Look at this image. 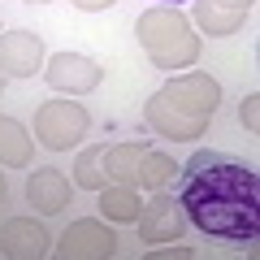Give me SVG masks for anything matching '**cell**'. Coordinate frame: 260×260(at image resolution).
<instances>
[{
	"label": "cell",
	"instance_id": "obj_16",
	"mask_svg": "<svg viewBox=\"0 0 260 260\" xmlns=\"http://www.w3.org/2000/svg\"><path fill=\"white\" fill-rule=\"evenodd\" d=\"M104 156H109L104 143L78 152V160H74V182L83 186V191H100V186H104V178H109V174H104Z\"/></svg>",
	"mask_w": 260,
	"mask_h": 260
},
{
	"label": "cell",
	"instance_id": "obj_1",
	"mask_svg": "<svg viewBox=\"0 0 260 260\" xmlns=\"http://www.w3.org/2000/svg\"><path fill=\"white\" fill-rule=\"evenodd\" d=\"M178 204L186 225L213 243L247 247L260 239V182L256 169L230 152L200 148L178 169Z\"/></svg>",
	"mask_w": 260,
	"mask_h": 260
},
{
	"label": "cell",
	"instance_id": "obj_20",
	"mask_svg": "<svg viewBox=\"0 0 260 260\" xmlns=\"http://www.w3.org/2000/svg\"><path fill=\"white\" fill-rule=\"evenodd\" d=\"M152 256H156V260H174V256H195V251L191 247H156Z\"/></svg>",
	"mask_w": 260,
	"mask_h": 260
},
{
	"label": "cell",
	"instance_id": "obj_15",
	"mask_svg": "<svg viewBox=\"0 0 260 260\" xmlns=\"http://www.w3.org/2000/svg\"><path fill=\"white\" fill-rule=\"evenodd\" d=\"M195 22L208 30V35H234V30L243 26V18L247 13H234V9H221V5H208V0H195L191 5Z\"/></svg>",
	"mask_w": 260,
	"mask_h": 260
},
{
	"label": "cell",
	"instance_id": "obj_2",
	"mask_svg": "<svg viewBox=\"0 0 260 260\" xmlns=\"http://www.w3.org/2000/svg\"><path fill=\"white\" fill-rule=\"evenodd\" d=\"M217 104H221L217 78L191 70V74L169 78V83L148 100L143 117H148V126L156 130L160 139H204Z\"/></svg>",
	"mask_w": 260,
	"mask_h": 260
},
{
	"label": "cell",
	"instance_id": "obj_3",
	"mask_svg": "<svg viewBox=\"0 0 260 260\" xmlns=\"http://www.w3.org/2000/svg\"><path fill=\"white\" fill-rule=\"evenodd\" d=\"M135 35L156 70H191L200 61V35H195L191 18H182L174 5H152L135 22Z\"/></svg>",
	"mask_w": 260,
	"mask_h": 260
},
{
	"label": "cell",
	"instance_id": "obj_21",
	"mask_svg": "<svg viewBox=\"0 0 260 260\" xmlns=\"http://www.w3.org/2000/svg\"><path fill=\"white\" fill-rule=\"evenodd\" d=\"M0 204H5V174H0Z\"/></svg>",
	"mask_w": 260,
	"mask_h": 260
},
{
	"label": "cell",
	"instance_id": "obj_13",
	"mask_svg": "<svg viewBox=\"0 0 260 260\" xmlns=\"http://www.w3.org/2000/svg\"><path fill=\"white\" fill-rule=\"evenodd\" d=\"M0 160L13 169H26L30 165V139H26V126L13 117H0Z\"/></svg>",
	"mask_w": 260,
	"mask_h": 260
},
{
	"label": "cell",
	"instance_id": "obj_12",
	"mask_svg": "<svg viewBox=\"0 0 260 260\" xmlns=\"http://www.w3.org/2000/svg\"><path fill=\"white\" fill-rule=\"evenodd\" d=\"M139 191L135 186H100V213L109 221H139Z\"/></svg>",
	"mask_w": 260,
	"mask_h": 260
},
{
	"label": "cell",
	"instance_id": "obj_22",
	"mask_svg": "<svg viewBox=\"0 0 260 260\" xmlns=\"http://www.w3.org/2000/svg\"><path fill=\"white\" fill-rule=\"evenodd\" d=\"M152 5H178V0H152Z\"/></svg>",
	"mask_w": 260,
	"mask_h": 260
},
{
	"label": "cell",
	"instance_id": "obj_9",
	"mask_svg": "<svg viewBox=\"0 0 260 260\" xmlns=\"http://www.w3.org/2000/svg\"><path fill=\"white\" fill-rule=\"evenodd\" d=\"M70 195H74V186H70V178H65L61 169H35V174L26 178V204L35 208V213H44V217L70 208Z\"/></svg>",
	"mask_w": 260,
	"mask_h": 260
},
{
	"label": "cell",
	"instance_id": "obj_19",
	"mask_svg": "<svg viewBox=\"0 0 260 260\" xmlns=\"http://www.w3.org/2000/svg\"><path fill=\"white\" fill-rule=\"evenodd\" d=\"M208 5H221V9H234V13H251L256 0H208Z\"/></svg>",
	"mask_w": 260,
	"mask_h": 260
},
{
	"label": "cell",
	"instance_id": "obj_4",
	"mask_svg": "<svg viewBox=\"0 0 260 260\" xmlns=\"http://www.w3.org/2000/svg\"><path fill=\"white\" fill-rule=\"evenodd\" d=\"M91 130V113L74 100H44L35 109V139L48 152H70Z\"/></svg>",
	"mask_w": 260,
	"mask_h": 260
},
{
	"label": "cell",
	"instance_id": "obj_10",
	"mask_svg": "<svg viewBox=\"0 0 260 260\" xmlns=\"http://www.w3.org/2000/svg\"><path fill=\"white\" fill-rule=\"evenodd\" d=\"M0 251L18 256V260H35L48 251V230L35 217H13V221L0 225Z\"/></svg>",
	"mask_w": 260,
	"mask_h": 260
},
{
	"label": "cell",
	"instance_id": "obj_6",
	"mask_svg": "<svg viewBox=\"0 0 260 260\" xmlns=\"http://www.w3.org/2000/svg\"><path fill=\"white\" fill-rule=\"evenodd\" d=\"M139 234L148 243H178L186 234V213L178 204V195H169L165 186L152 191V204L139 208Z\"/></svg>",
	"mask_w": 260,
	"mask_h": 260
},
{
	"label": "cell",
	"instance_id": "obj_23",
	"mask_svg": "<svg viewBox=\"0 0 260 260\" xmlns=\"http://www.w3.org/2000/svg\"><path fill=\"white\" fill-rule=\"evenodd\" d=\"M0 95H5V74H0Z\"/></svg>",
	"mask_w": 260,
	"mask_h": 260
},
{
	"label": "cell",
	"instance_id": "obj_18",
	"mask_svg": "<svg viewBox=\"0 0 260 260\" xmlns=\"http://www.w3.org/2000/svg\"><path fill=\"white\" fill-rule=\"evenodd\" d=\"M74 9H83V13H100V9H113L117 0H70Z\"/></svg>",
	"mask_w": 260,
	"mask_h": 260
},
{
	"label": "cell",
	"instance_id": "obj_8",
	"mask_svg": "<svg viewBox=\"0 0 260 260\" xmlns=\"http://www.w3.org/2000/svg\"><path fill=\"white\" fill-rule=\"evenodd\" d=\"M56 251H61L65 260H74V256H91V260H104V256H113V251H117V234H113L104 221L87 217V221H74L70 230L61 234Z\"/></svg>",
	"mask_w": 260,
	"mask_h": 260
},
{
	"label": "cell",
	"instance_id": "obj_14",
	"mask_svg": "<svg viewBox=\"0 0 260 260\" xmlns=\"http://www.w3.org/2000/svg\"><path fill=\"white\" fill-rule=\"evenodd\" d=\"M178 174V165H174V156H165V152H143V160H139V169H135V191H160V186H169V178Z\"/></svg>",
	"mask_w": 260,
	"mask_h": 260
},
{
	"label": "cell",
	"instance_id": "obj_24",
	"mask_svg": "<svg viewBox=\"0 0 260 260\" xmlns=\"http://www.w3.org/2000/svg\"><path fill=\"white\" fill-rule=\"evenodd\" d=\"M26 5H48V0H26Z\"/></svg>",
	"mask_w": 260,
	"mask_h": 260
},
{
	"label": "cell",
	"instance_id": "obj_11",
	"mask_svg": "<svg viewBox=\"0 0 260 260\" xmlns=\"http://www.w3.org/2000/svg\"><path fill=\"white\" fill-rule=\"evenodd\" d=\"M143 152H148V143H143V139H130V143L109 148V156H104L109 178H113V182H121V186H135V169H139Z\"/></svg>",
	"mask_w": 260,
	"mask_h": 260
},
{
	"label": "cell",
	"instance_id": "obj_17",
	"mask_svg": "<svg viewBox=\"0 0 260 260\" xmlns=\"http://www.w3.org/2000/svg\"><path fill=\"white\" fill-rule=\"evenodd\" d=\"M256 104H260V95L251 91L247 100H243V109H239V113H243V126H247V130H256V121H260V117H256Z\"/></svg>",
	"mask_w": 260,
	"mask_h": 260
},
{
	"label": "cell",
	"instance_id": "obj_5",
	"mask_svg": "<svg viewBox=\"0 0 260 260\" xmlns=\"http://www.w3.org/2000/svg\"><path fill=\"white\" fill-rule=\"evenodd\" d=\"M44 78H48V87L61 91V95H91L95 87H100L104 70L83 52H56V56H48Z\"/></svg>",
	"mask_w": 260,
	"mask_h": 260
},
{
	"label": "cell",
	"instance_id": "obj_7",
	"mask_svg": "<svg viewBox=\"0 0 260 260\" xmlns=\"http://www.w3.org/2000/svg\"><path fill=\"white\" fill-rule=\"evenodd\" d=\"M44 70V39L35 30L0 35V74L5 78H35Z\"/></svg>",
	"mask_w": 260,
	"mask_h": 260
}]
</instances>
